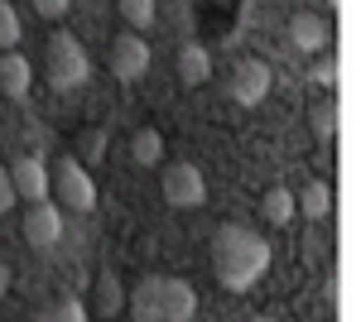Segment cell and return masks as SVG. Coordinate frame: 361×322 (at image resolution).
Here are the masks:
<instances>
[{"mask_svg": "<svg viewBox=\"0 0 361 322\" xmlns=\"http://www.w3.org/2000/svg\"><path fill=\"white\" fill-rule=\"evenodd\" d=\"M212 269H217L222 289L246 294L270 269V241L255 226H246V221H222L217 236H212Z\"/></svg>", "mask_w": 361, "mask_h": 322, "instance_id": "cell-1", "label": "cell"}, {"mask_svg": "<svg viewBox=\"0 0 361 322\" xmlns=\"http://www.w3.org/2000/svg\"><path fill=\"white\" fill-rule=\"evenodd\" d=\"M126 313L135 322H188L197 318V294L178 274H145L126 294Z\"/></svg>", "mask_w": 361, "mask_h": 322, "instance_id": "cell-2", "label": "cell"}, {"mask_svg": "<svg viewBox=\"0 0 361 322\" xmlns=\"http://www.w3.org/2000/svg\"><path fill=\"white\" fill-rule=\"evenodd\" d=\"M44 73H49V87L54 92H78L92 78V63H87V49L78 44V34H49Z\"/></svg>", "mask_w": 361, "mask_h": 322, "instance_id": "cell-3", "label": "cell"}, {"mask_svg": "<svg viewBox=\"0 0 361 322\" xmlns=\"http://www.w3.org/2000/svg\"><path fill=\"white\" fill-rule=\"evenodd\" d=\"M49 188L63 197V207L68 212H92L97 207V183H92V173H87L78 159H58V168L49 173Z\"/></svg>", "mask_w": 361, "mask_h": 322, "instance_id": "cell-4", "label": "cell"}, {"mask_svg": "<svg viewBox=\"0 0 361 322\" xmlns=\"http://www.w3.org/2000/svg\"><path fill=\"white\" fill-rule=\"evenodd\" d=\"M149 44H145V34L140 29H130V34H116L111 39V73H116V82H140L145 73H149Z\"/></svg>", "mask_w": 361, "mask_h": 322, "instance_id": "cell-5", "label": "cell"}, {"mask_svg": "<svg viewBox=\"0 0 361 322\" xmlns=\"http://www.w3.org/2000/svg\"><path fill=\"white\" fill-rule=\"evenodd\" d=\"M159 188H164V202L169 207H202V197H207V183H202V168L197 163H169L164 178H159Z\"/></svg>", "mask_w": 361, "mask_h": 322, "instance_id": "cell-6", "label": "cell"}, {"mask_svg": "<svg viewBox=\"0 0 361 322\" xmlns=\"http://www.w3.org/2000/svg\"><path fill=\"white\" fill-rule=\"evenodd\" d=\"M270 87H275L270 63H260V58H241L236 73H231V101H241V106H260V101L270 97Z\"/></svg>", "mask_w": 361, "mask_h": 322, "instance_id": "cell-7", "label": "cell"}, {"mask_svg": "<svg viewBox=\"0 0 361 322\" xmlns=\"http://www.w3.org/2000/svg\"><path fill=\"white\" fill-rule=\"evenodd\" d=\"M25 241L34 250H54L63 241V207L49 202V197H39V202H29L25 212Z\"/></svg>", "mask_w": 361, "mask_h": 322, "instance_id": "cell-8", "label": "cell"}, {"mask_svg": "<svg viewBox=\"0 0 361 322\" xmlns=\"http://www.w3.org/2000/svg\"><path fill=\"white\" fill-rule=\"evenodd\" d=\"M10 183H15V197H25V202H39V197H49V163L39 159V154H20V159L10 163Z\"/></svg>", "mask_w": 361, "mask_h": 322, "instance_id": "cell-9", "label": "cell"}, {"mask_svg": "<svg viewBox=\"0 0 361 322\" xmlns=\"http://www.w3.org/2000/svg\"><path fill=\"white\" fill-rule=\"evenodd\" d=\"M289 44L304 49V54H323V49H333V25L323 15H313V10H299L289 20Z\"/></svg>", "mask_w": 361, "mask_h": 322, "instance_id": "cell-10", "label": "cell"}, {"mask_svg": "<svg viewBox=\"0 0 361 322\" xmlns=\"http://www.w3.org/2000/svg\"><path fill=\"white\" fill-rule=\"evenodd\" d=\"M29 87H34V68H29V58L15 54V49H5V54H0V92H5L10 101H25Z\"/></svg>", "mask_w": 361, "mask_h": 322, "instance_id": "cell-11", "label": "cell"}, {"mask_svg": "<svg viewBox=\"0 0 361 322\" xmlns=\"http://www.w3.org/2000/svg\"><path fill=\"white\" fill-rule=\"evenodd\" d=\"M207 78H212V54H207V44H183V49H178V82H183V87H202Z\"/></svg>", "mask_w": 361, "mask_h": 322, "instance_id": "cell-12", "label": "cell"}, {"mask_svg": "<svg viewBox=\"0 0 361 322\" xmlns=\"http://www.w3.org/2000/svg\"><path fill=\"white\" fill-rule=\"evenodd\" d=\"M130 159L140 163V168H149V163L164 159V135L154 130V125H145V130L130 135Z\"/></svg>", "mask_w": 361, "mask_h": 322, "instance_id": "cell-13", "label": "cell"}, {"mask_svg": "<svg viewBox=\"0 0 361 322\" xmlns=\"http://www.w3.org/2000/svg\"><path fill=\"white\" fill-rule=\"evenodd\" d=\"M299 207H304L308 221H323V216L333 212V188H328L323 178H308L304 192H299Z\"/></svg>", "mask_w": 361, "mask_h": 322, "instance_id": "cell-14", "label": "cell"}, {"mask_svg": "<svg viewBox=\"0 0 361 322\" xmlns=\"http://www.w3.org/2000/svg\"><path fill=\"white\" fill-rule=\"evenodd\" d=\"M97 303H102V318L126 313V289H121V279H116L111 269H102V274H97Z\"/></svg>", "mask_w": 361, "mask_h": 322, "instance_id": "cell-15", "label": "cell"}, {"mask_svg": "<svg viewBox=\"0 0 361 322\" xmlns=\"http://www.w3.org/2000/svg\"><path fill=\"white\" fill-rule=\"evenodd\" d=\"M260 212H265L270 226H289V221H294V192L289 188H270L265 202H260Z\"/></svg>", "mask_w": 361, "mask_h": 322, "instance_id": "cell-16", "label": "cell"}, {"mask_svg": "<svg viewBox=\"0 0 361 322\" xmlns=\"http://www.w3.org/2000/svg\"><path fill=\"white\" fill-rule=\"evenodd\" d=\"M308 125H313V135L328 144V140L337 135V106L333 101H313V106H308Z\"/></svg>", "mask_w": 361, "mask_h": 322, "instance_id": "cell-17", "label": "cell"}, {"mask_svg": "<svg viewBox=\"0 0 361 322\" xmlns=\"http://www.w3.org/2000/svg\"><path fill=\"white\" fill-rule=\"evenodd\" d=\"M116 5H121L126 25H130V29H140V34H145V29L154 25V15H159V5H154V0H116Z\"/></svg>", "mask_w": 361, "mask_h": 322, "instance_id": "cell-18", "label": "cell"}, {"mask_svg": "<svg viewBox=\"0 0 361 322\" xmlns=\"http://www.w3.org/2000/svg\"><path fill=\"white\" fill-rule=\"evenodd\" d=\"M39 318H49V322H82L87 318V303H82V298H58L54 308H44Z\"/></svg>", "mask_w": 361, "mask_h": 322, "instance_id": "cell-19", "label": "cell"}, {"mask_svg": "<svg viewBox=\"0 0 361 322\" xmlns=\"http://www.w3.org/2000/svg\"><path fill=\"white\" fill-rule=\"evenodd\" d=\"M20 34H25V29H20L15 5H10V0H0V49H15V44H20Z\"/></svg>", "mask_w": 361, "mask_h": 322, "instance_id": "cell-20", "label": "cell"}, {"mask_svg": "<svg viewBox=\"0 0 361 322\" xmlns=\"http://www.w3.org/2000/svg\"><path fill=\"white\" fill-rule=\"evenodd\" d=\"M308 78L318 82V87H333V82H337V58L328 54V49H323V58L313 63V73H308Z\"/></svg>", "mask_w": 361, "mask_h": 322, "instance_id": "cell-21", "label": "cell"}, {"mask_svg": "<svg viewBox=\"0 0 361 322\" xmlns=\"http://www.w3.org/2000/svg\"><path fill=\"white\" fill-rule=\"evenodd\" d=\"M78 144H82V154H87V159L97 163L102 154H106V130H87L82 140H78Z\"/></svg>", "mask_w": 361, "mask_h": 322, "instance_id": "cell-22", "label": "cell"}, {"mask_svg": "<svg viewBox=\"0 0 361 322\" xmlns=\"http://www.w3.org/2000/svg\"><path fill=\"white\" fill-rule=\"evenodd\" d=\"M34 10H39L44 20H63V15L73 10V0H34Z\"/></svg>", "mask_w": 361, "mask_h": 322, "instance_id": "cell-23", "label": "cell"}, {"mask_svg": "<svg viewBox=\"0 0 361 322\" xmlns=\"http://www.w3.org/2000/svg\"><path fill=\"white\" fill-rule=\"evenodd\" d=\"M15 202H20V197H15V183H10V168H5V163H0V216L10 212V207H15Z\"/></svg>", "mask_w": 361, "mask_h": 322, "instance_id": "cell-24", "label": "cell"}, {"mask_svg": "<svg viewBox=\"0 0 361 322\" xmlns=\"http://www.w3.org/2000/svg\"><path fill=\"white\" fill-rule=\"evenodd\" d=\"M10 294V265H5V260H0V298Z\"/></svg>", "mask_w": 361, "mask_h": 322, "instance_id": "cell-25", "label": "cell"}]
</instances>
